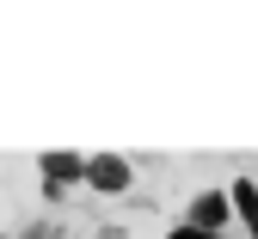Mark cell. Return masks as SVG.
Here are the masks:
<instances>
[{
    "label": "cell",
    "mask_w": 258,
    "mask_h": 239,
    "mask_svg": "<svg viewBox=\"0 0 258 239\" xmlns=\"http://www.w3.org/2000/svg\"><path fill=\"white\" fill-rule=\"evenodd\" d=\"M221 221H228V196H221V190H209V196H197V202H190V227H221Z\"/></svg>",
    "instance_id": "1"
},
{
    "label": "cell",
    "mask_w": 258,
    "mask_h": 239,
    "mask_svg": "<svg viewBox=\"0 0 258 239\" xmlns=\"http://www.w3.org/2000/svg\"><path fill=\"white\" fill-rule=\"evenodd\" d=\"M86 178L99 190H129V166L123 160H86Z\"/></svg>",
    "instance_id": "2"
},
{
    "label": "cell",
    "mask_w": 258,
    "mask_h": 239,
    "mask_svg": "<svg viewBox=\"0 0 258 239\" xmlns=\"http://www.w3.org/2000/svg\"><path fill=\"white\" fill-rule=\"evenodd\" d=\"M234 209H240V215H246V227H252V239H258V190H252V184H246V178H240V184H234Z\"/></svg>",
    "instance_id": "3"
},
{
    "label": "cell",
    "mask_w": 258,
    "mask_h": 239,
    "mask_svg": "<svg viewBox=\"0 0 258 239\" xmlns=\"http://www.w3.org/2000/svg\"><path fill=\"white\" fill-rule=\"evenodd\" d=\"M43 172H49V178H86V160H74V153H55V160H43Z\"/></svg>",
    "instance_id": "4"
},
{
    "label": "cell",
    "mask_w": 258,
    "mask_h": 239,
    "mask_svg": "<svg viewBox=\"0 0 258 239\" xmlns=\"http://www.w3.org/2000/svg\"><path fill=\"white\" fill-rule=\"evenodd\" d=\"M172 239H215V233H209V227H190V221H184V227H172Z\"/></svg>",
    "instance_id": "5"
}]
</instances>
